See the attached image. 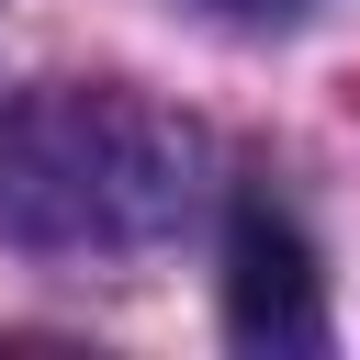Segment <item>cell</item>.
Here are the masks:
<instances>
[{
  "label": "cell",
  "instance_id": "6da1fadb",
  "mask_svg": "<svg viewBox=\"0 0 360 360\" xmlns=\"http://www.w3.org/2000/svg\"><path fill=\"white\" fill-rule=\"evenodd\" d=\"M202 202V135L135 79H45L0 112V225L45 259H135Z\"/></svg>",
  "mask_w": 360,
  "mask_h": 360
},
{
  "label": "cell",
  "instance_id": "7a4b0ae2",
  "mask_svg": "<svg viewBox=\"0 0 360 360\" xmlns=\"http://www.w3.org/2000/svg\"><path fill=\"white\" fill-rule=\"evenodd\" d=\"M225 326L248 338V349H270V360H292V349H326V281H315V248H304V225L281 214V202H236V225H225Z\"/></svg>",
  "mask_w": 360,
  "mask_h": 360
},
{
  "label": "cell",
  "instance_id": "3957f363",
  "mask_svg": "<svg viewBox=\"0 0 360 360\" xmlns=\"http://www.w3.org/2000/svg\"><path fill=\"white\" fill-rule=\"evenodd\" d=\"M202 11H225V22H292L304 0H202Z\"/></svg>",
  "mask_w": 360,
  "mask_h": 360
}]
</instances>
